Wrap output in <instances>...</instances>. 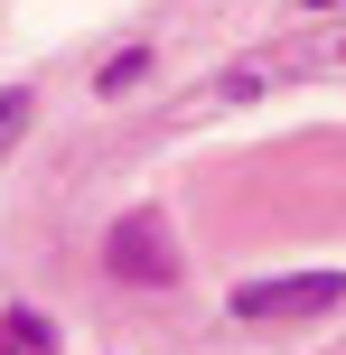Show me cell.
I'll return each mask as SVG.
<instances>
[{
	"mask_svg": "<svg viewBox=\"0 0 346 355\" xmlns=\"http://www.w3.org/2000/svg\"><path fill=\"white\" fill-rule=\"evenodd\" d=\"M103 271L122 290H168L178 281V243H168V225L159 215H122V225L103 234Z\"/></svg>",
	"mask_w": 346,
	"mask_h": 355,
	"instance_id": "1",
	"label": "cell"
},
{
	"mask_svg": "<svg viewBox=\"0 0 346 355\" xmlns=\"http://www.w3.org/2000/svg\"><path fill=\"white\" fill-rule=\"evenodd\" d=\"M346 281L337 271H300V281H243L234 290V318H318V309H337Z\"/></svg>",
	"mask_w": 346,
	"mask_h": 355,
	"instance_id": "2",
	"label": "cell"
},
{
	"mask_svg": "<svg viewBox=\"0 0 346 355\" xmlns=\"http://www.w3.org/2000/svg\"><path fill=\"white\" fill-rule=\"evenodd\" d=\"M0 355H56V327L37 309H0Z\"/></svg>",
	"mask_w": 346,
	"mask_h": 355,
	"instance_id": "3",
	"label": "cell"
},
{
	"mask_svg": "<svg viewBox=\"0 0 346 355\" xmlns=\"http://www.w3.org/2000/svg\"><path fill=\"white\" fill-rule=\"evenodd\" d=\"M141 75H150V47H122V56H112L103 75H94V94H131Z\"/></svg>",
	"mask_w": 346,
	"mask_h": 355,
	"instance_id": "4",
	"label": "cell"
},
{
	"mask_svg": "<svg viewBox=\"0 0 346 355\" xmlns=\"http://www.w3.org/2000/svg\"><path fill=\"white\" fill-rule=\"evenodd\" d=\"M19 131H28V85H10V94H0V150H10Z\"/></svg>",
	"mask_w": 346,
	"mask_h": 355,
	"instance_id": "5",
	"label": "cell"
},
{
	"mask_svg": "<svg viewBox=\"0 0 346 355\" xmlns=\"http://www.w3.org/2000/svg\"><path fill=\"white\" fill-rule=\"evenodd\" d=\"M309 10H337V0H309Z\"/></svg>",
	"mask_w": 346,
	"mask_h": 355,
	"instance_id": "6",
	"label": "cell"
}]
</instances>
